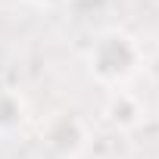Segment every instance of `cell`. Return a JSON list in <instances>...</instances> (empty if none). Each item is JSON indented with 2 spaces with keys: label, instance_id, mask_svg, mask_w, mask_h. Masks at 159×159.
<instances>
[{
  "label": "cell",
  "instance_id": "6da1fadb",
  "mask_svg": "<svg viewBox=\"0 0 159 159\" xmlns=\"http://www.w3.org/2000/svg\"><path fill=\"white\" fill-rule=\"evenodd\" d=\"M88 69L106 88H119L140 69V47L131 34L109 28L88 50Z\"/></svg>",
  "mask_w": 159,
  "mask_h": 159
},
{
  "label": "cell",
  "instance_id": "7a4b0ae2",
  "mask_svg": "<svg viewBox=\"0 0 159 159\" xmlns=\"http://www.w3.org/2000/svg\"><path fill=\"white\" fill-rule=\"evenodd\" d=\"M44 143L56 153V156H75L81 153L88 143V131L81 125V119L72 116V112H59L47 122L44 128Z\"/></svg>",
  "mask_w": 159,
  "mask_h": 159
},
{
  "label": "cell",
  "instance_id": "3957f363",
  "mask_svg": "<svg viewBox=\"0 0 159 159\" xmlns=\"http://www.w3.org/2000/svg\"><path fill=\"white\" fill-rule=\"evenodd\" d=\"M140 116H143V109H140V103H137L134 97H128V94H122V91H116V94H112L109 119H112L116 125L131 128V125H137V122H140Z\"/></svg>",
  "mask_w": 159,
  "mask_h": 159
},
{
  "label": "cell",
  "instance_id": "277c9868",
  "mask_svg": "<svg viewBox=\"0 0 159 159\" xmlns=\"http://www.w3.org/2000/svg\"><path fill=\"white\" fill-rule=\"evenodd\" d=\"M25 119V103L16 91H0V131H13Z\"/></svg>",
  "mask_w": 159,
  "mask_h": 159
},
{
  "label": "cell",
  "instance_id": "5b68a950",
  "mask_svg": "<svg viewBox=\"0 0 159 159\" xmlns=\"http://www.w3.org/2000/svg\"><path fill=\"white\" fill-rule=\"evenodd\" d=\"M28 3H34V7H56V3H62V0H28Z\"/></svg>",
  "mask_w": 159,
  "mask_h": 159
}]
</instances>
